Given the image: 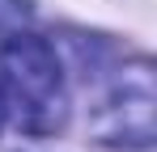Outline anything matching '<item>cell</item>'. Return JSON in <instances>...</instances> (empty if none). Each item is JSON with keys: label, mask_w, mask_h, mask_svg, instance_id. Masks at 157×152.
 <instances>
[{"label": "cell", "mask_w": 157, "mask_h": 152, "mask_svg": "<svg viewBox=\"0 0 157 152\" xmlns=\"http://www.w3.org/2000/svg\"><path fill=\"white\" fill-rule=\"evenodd\" d=\"M0 106L30 135H51L64 123V68L47 38L21 30L0 38Z\"/></svg>", "instance_id": "obj_1"}, {"label": "cell", "mask_w": 157, "mask_h": 152, "mask_svg": "<svg viewBox=\"0 0 157 152\" xmlns=\"http://www.w3.org/2000/svg\"><path fill=\"white\" fill-rule=\"evenodd\" d=\"M98 131L110 144H132V148L153 144V80H149L144 63H136L132 72H123L115 80V89L102 106Z\"/></svg>", "instance_id": "obj_2"}, {"label": "cell", "mask_w": 157, "mask_h": 152, "mask_svg": "<svg viewBox=\"0 0 157 152\" xmlns=\"http://www.w3.org/2000/svg\"><path fill=\"white\" fill-rule=\"evenodd\" d=\"M30 17V0H0V34L21 30Z\"/></svg>", "instance_id": "obj_3"}, {"label": "cell", "mask_w": 157, "mask_h": 152, "mask_svg": "<svg viewBox=\"0 0 157 152\" xmlns=\"http://www.w3.org/2000/svg\"><path fill=\"white\" fill-rule=\"evenodd\" d=\"M0 123H4V106H0Z\"/></svg>", "instance_id": "obj_4"}]
</instances>
